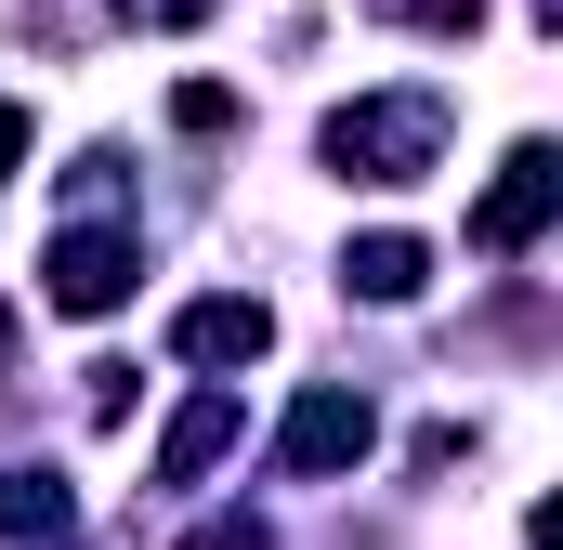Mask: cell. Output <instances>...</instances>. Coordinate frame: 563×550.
Wrapping results in <instances>:
<instances>
[{
	"mask_svg": "<svg viewBox=\"0 0 563 550\" xmlns=\"http://www.w3.org/2000/svg\"><path fill=\"white\" fill-rule=\"evenodd\" d=\"M563 210V157L551 144H511L498 157V184L472 197V250H538V223Z\"/></svg>",
	"mask_w": 563,
	"mask_h": 550,
	"instance_id": "cell-3",
	"label": "cell"
},
{
	"mask_svg": "<svg viewBox=\"0 0 563 550\" xmlns=\"http://www.w3.org/2000/svg\"><path fill=\"white\" fill-rule=\"evenodd\" d=\"M236 432H250V407H236L223 381H210V394H184V419L157 432V485H197V472H210V459H223Z\"/></svg>",
	"mask_w": 563,
	"mask_h": 550,
	"instance_id": "cell-6",
	"label": "cell"
},
{
	"mask_svg": "<svg viewBox=\"0 0 563 550\" xmlns=\"http://www.w3.org/2000/svg\"><path fill=\"white\" fill-rule=\"evenodd\" d=\"M407 13H420V26H445V40H472V26H485V0H407Z\"/></svg>",
	"mask_w": 563,
	"mask_h": 550,
	"instance_id": "cell-11",
	"label": "cell"
},
{
	"mask_svg": "<svg viewBox=\"0 0 563 550\" xmlns=\"http://www.w3.org/2000/svg\"><path fill=\"white\" fill-rule=\"evenodd\" d=\"M13 157H26V106H0V184H13Z\"/></svg>",
	"mask_w": 563,
	"mask_h": 550,
	"instance_id": "cell-12",
	"label": "cell"
},
{
	"mask_svg": "<svg viewBox=\"0 0 563 550\" xmlns=\"http://www.w3.org/2000/svg\"><path fill=\"white\" fill-rule=\"evenodd\" d=\"M367 446H380V407H367L354 381H314V394L276 419V472L288 485H328V472H354Z\"/></svg>",
	"mask_w": 563,
	"mask_h": 550,
	"instance_id": "cell-2",
	"label": "cell"
},
{
	"mask_svg": "<svg viewBox=\"0 0 563 550\" xmlns=\"http://www.w3.org/2000/svg\"><path fill=\"white\" fill-rule=\"evenodd\" d=\"M197 550H276V525H250V512H223V525H197Z\"/></svg>",
	"mask_w": 563,
	"mask_h": 550,
	"instance_id": "cell-10",
	"label": "cell"
},
{
	"mask_svg": "<svg viewBox=\"0 0 563 550\" xmlns=\"http://www.w3.org/2000/svg\"><path fill=\"white\" fill-rule=\"evenodd\" d=\"M157 26H210V0H157Z\"/></svg>",
	"mask_w": 563,
	"mask_h": 550,
	"instance_id": "cell-13",
	"label": "cell"
},
{
	"mask_svg": "<svg viewBox=\"0 0 563 550\" xmlns=\"http://www.w3.org/2000/svg\"><path fill=\"white\" fill-rule=\"evenodd\" d=\"M170 132H236V92H223V79H184V92H170Z\"/></svg>",
	"mask_w": 563,
	"mask_h": 550,
	"instance_id": "cell-9",
	"label": "cell"
},
{
	"mask_svg": "<svg viewBox=\"0 0 563 550\" xmlns=\"http://www.w3.org/2000/svg\"><path fill=\"white\" fill-rule=\"evenodd\" d=\"M420 275H432V250H420V237H354L341 288H354V301H420Z\"/></svg>",
	"mask_w": 563,
	"mask_h": 550,
	"instance_id": "cell-7",
	"label": "cell"
},
{
	"mask_svg": "<svg viewBox=\"0 0 563 550\" xmlns=\"http://www.w3.org/2000/svg\"><path fill=\"white\" fill-rule=\"evenodd\" d=\"M263 341H276V315H263L250 288H210V301L170 315V354H184V367H250Z\"/></svg>",
	"mask_w": 563,
	"mask_h": 550,
	"instance_id": "cell-5",
	"label": "cell"
},
{
	"mask_svg": "<svg viewBox=\"0 0 563 550\" xmlns=\"http://www.w3.org/2000/svg\"><path fill=\"white\" fill-rule=\"evenodd\" d=\"M66 525H79L66 472H0V538H66Z\"/></svg>",
	"mask_w": 563,
	"mask_h": 550,
	"instance_id": "cell-8",
	"label": "cell"
},
{
	"mask_svg": "<svg viewBox=\"0 0 563 550\" xmlns=\"http://www.w3.org/2000/svg\"><path fill=\"white\" fill-rule=\"evenodd\" d=\"M314 144H328V170H354V184H420L432 157H445V106H432V92H367V106H341Z\"/></svg>",
	"mask_w": 563,
	"mask_h": 550,
	"instance_id": "cell-1",
	"label": "cell"
},
{
	"mask_svg": "<svg viewBox=\"0 0 563 550\" xmlns=\"http://www.w3.org/2000/svg\"><path fill=\"white\" fill-rule=\"evenodd\" d=\"M132 275H144V250H132V237L79 223V237H53V263H40V301H53V315H119V301H132Z\"/></svg>",
	"mask_w": 563,
	"mask_h": 550,
	"instance_id": "cell-4",
	"label": "cell"
}]
</instances>
